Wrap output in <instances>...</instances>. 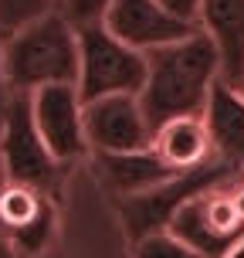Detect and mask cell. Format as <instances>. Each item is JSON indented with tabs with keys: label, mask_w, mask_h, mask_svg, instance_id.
Instances as JSON below:
<instances>
[{
	"label": "cell",
	"mask_w": 244,
	"mask_h": 258,
	"mask_svg": "<svg viewBox=\"0 0 244 258\" xmlns=\"http://www.w3.org/2000/svg\"><path fill=\"white\" fill-rule=\"evenodd\" d=\"M132 258H200V255L193 248H187L180 238H173L170 231H156L132 245Z\"/></svg>",
	"instance_id": "obj_16"
},
{
	"label": "cell",
	"mask_w": 244,
	"mask_h": 258,
	"mask_svg": "<svg viewBox=\"0 0 244 258\" xmlns=\"http://www.w3.org/2000/svg\"><path fill=\"white\" fill-rule=\"evenodd\" d=\"M197 27L214 41L220 78L241 89L244 82V0H200Z\"/></svg>",
	"instance_id": "obj_10"
},
{
	"label": "cell",
	"mask_w": 244,
	"mask_h": 258,
	"mask_svg": "<svg viewBox=\"0 0 244 258\" xmlns=\"http://www.w3.org/2000/svg\"><path fill=\"white\" fill-rule=\"evenodd\" d=\"M173 238H180L200 258H224L244 238V218L231 201V190H207L173 214L167 228Z\"/></svg>",
	"instance_id": "obj_6"
},
{
	"label": "cell",
	"mask_w": 244,
	"mask_h": 258,
	"mask_svg": "<svg viewBox=\"0 0 244 258\" xmlns=\"http://www.w3.org/2000/svg\"><path fill=\"white\" fill-rule=\"evenodd\" d=\"M4 75L11 92L78 82V31L58 11L34 17L4 41Z\"/></svg>",
	"instance_id": "obj_2"
},
{
	"label": "cell",
	"mask_w": 244,
	"mask_h": 258,
	"mask_svg": "<svg viewBox=\"0 0 244 258\" xmlns=\"http://www.w3.org/2000/svg\"><path fill=\"white\" fill-rule=\"evenodd\" d=\"M234 177H237V170H234L231 163L210 156L207 163H200V167H193V170H183V173L156 183L149 190L132 194V197H119L116 204H119V218H122L126 238L136 245L146 234L167 231L173 214H177L187 201H193L197 194L217 190V187H224V183L234 180Z\"/></svg>",
	"instance_id": "obj_3"
},
{
	"label": "cell",
	"mask_w": 244,
	"mask_h": 258,
	"mask_svg": "<svg viewBox=\"0 0 244 258\" xmlns=\"http://www.w3.org/2000/svg\"><path fill=\"white\" fill-rule=\"evenodd\" d=\"M241 92H244V82H241Z\"/></svg>",
	"instance_id": "obj_23"
},
{
	"label": "cell",
	"mask_w": 244,
	"mask_h": 258,
	"mask_svg": "<svg viewBox=\"0 0 244 258\" xmlns=\"http://www.w3.org/2000/svg\"><path fill=\"white\" fill-rule=\"evenodd\" d=\"M217 78L220 58L204 31L146 51V85L139 92V105L149 129L156 133L163 122L180 116H204L210 85Z\"/></svg>",
	"instance_id": "obj_1"
},
{
	"label": "cell",
	"mask_w": 244,
	"mask_h": 258,
	"mask_svg": "<svg viewBox=\"0 0 244 258\" xmlns=\"http://www.w3.org/2000/svg\"><path fill=\"white\" fill-rule=\"evenodd\" d=\"M41 201H44V194L31 190L24 183H7V187L0 190V224H4L7 231L24 228L27 221L38 214Z\"/></svg>",
	"instance_id": "obj_15"
},
{
	"label": "cell",
	"mask_w": 244,
	"mask_h": 258,
	"mask_svg": "<svg viewBox=\"0 0 244 258\" xmlns=\"http://www.w3.org/2000/svg\"><path fill=\"white\" fill-rule=\"evenodd\" d=\"M7 102H11V89H7V75H4V38H0V122H4Z\"/></svg>",
	"instance_id": "obj_19"
},
{
	"label": "cell",
	"mask_w": 244,
	"mask_h": 258,
	"mask_svg": "<svg viewBox=\"0 0 244 258\" xmlns=\"http://www.w3.org/2000/svg\"><path fill=\"white\" fill-rule=\"evenodd\" d=\"M153 150L173 170H193L214 156L204 116H180V119L163 122L153 133Z\"/></svg>",
	"instance_id": "obj_13"
},
{
	"label": "cell",
	"mask_w": 244,
	"mask_h": 258,
	"mask_svg": "<svg viewBox=\"0 0 244 258\" xmlns=\"http://www.w3.org/2000/svg\"><path fill=\"white\" fill-rule=\"evenodd\" d=\"M82 116L92 153H132L153 146V129L142 116L139 95H105L85 102Z\"/></svg>",
	"instance_id": "obj_8"
},
{
	"label": "cell",
	"mask_w": 244,
	"mask_h": 258,
	"mask_svg": "<svg viewBox=\"0 0 244 258\" xmlns=\"http://www.w3.org/2000/svg\"><path fill=\"white\" fill-rule=\"evenodd\" d=\"M109 4H112V0H58L54 11L61 14L75 31H82V27L102 24L105 14H109Z\"/></svg>",
	"instance_id": "obj_17"
},
{
	"label": "cell",
	"mask_w": 244,
	"mask_h": 258,
	"mask_svg": "<svg viewBox=\"0 0 244 258\" xmlns=\"http://www.w3.org/2000/svg\"><path fill=\"white\" fill-rule=\"evenodd\" d=\"M224 258H244V238H241V241H237V245H234V248H231V251H227Z\"/></svg>",
	"instance_id": "obj_22"
},
{
	"label": "cell",
	"mask_w": 244,
	"mask_h": 258,
	"mask_svg": "<svg viewBox=\"0 0 244 258\" xmlns=\"http://www.w3.org/2000/svg\"><path fill=\"white\" fill-rule=\"evenodd\" d=\"M82 99L75 85H44L31 92V116L38 126L44 146L64 167L75 160L89 156V140H85V116H82Z\"/></svg>",
	"instance_id": "obj_7"
},
{
	"label": "cell",
	"mask_w": 244,
	"mask_h": 258,
	"mask_svg": "<svg viewBox=\"0 0 244 258\" xmlns=\"http://www.w3.org/2000/svg\"><path fill=\"white\" fill-rule=\"evenodd\" d=\"M7 234H11V241H14V248H17L21 258L41 255V251L54 241V234H58V204H54L51 197H44L41 207H38V214L27 221L24 228L7 231Z\"/></svg>",
	"instance_id": "obj_14"
},
{
	"label": "cell",
	"mask_w": 244,
	"mask_h": 258,
	"mask_svg": "<svg viewBox=\"0 0 244 258\" xmlns=\"http://www.w3.org/2000/svg\"><path fill=\"white\" fill-rule=\"evenodd\" d=\"M167 14H173L177 21H187V24H197L200 21V0H156Z\"/></svg>",
	"instance_id": "obj_18"
},
{
	"label": "cell",
	"mask_w": 244,
	"mask_h": 258,
	"mask_svg": "<svg viewBox=\"0 0 244 258\" xmlns=\"http://www.w3.org/2000/svg\"><path fill=\"white\" fill-rule=\"evenodd\" d=\"M146 85V54L112 38L102 24L78 31V99L82 105L105 95H139Z\"/></svg>",
	"instance_id": "obj_5"
},
{
	"label": "cell",
	"mask_w": 244,
	"mask_h": 258,
	"mask_svg": "<svg viewBox=\"0 0 244 258\" xmlns=\"http://www.w3.org/2000/svg\"><path fill=\"white\" fill-rule=\"evenodd\" d=\"M102 27L119 38L122 44L136 48V51H153V48H167L177 41L197 34L200 27L177 21L173 14H167L156 0H112L109 14H105Z\"/></svg>",
	"instance_id": "obj_9"
},
{
	"label": "cell",
	"mask_w": 244,
	"mask_h": 258,
	"mask_svg": "<svg viewBox=\"0 0 244 258\" xmlns=\"http://www.w3.org/2000/svg\"><path fill=\"white\" fill-rule=\"evenodd\" d=\"M0 156H4V173L11 183H24L31 190L58 201L64 183V163H58L41 140L27 92H11V102L0 122Z\"/></svg>",
	"instance_id": "obj_4"
},
{
	"label": "cell",
	"mask_w": 244,
	"mask_h": 258,
	"mask_svg": "<svg viewBox=\"0 0 244 258\" xmlns=\"http://www.w3.org/2000/svg\"><path fill=\"white\" fill-rule=\"evenodd\" d=\"M231 201H234V207H237V214L244 218V183L237 187V190H231Z\"/></svg>",
	"instance_id": "obj_21"
},
{
	"label": "cell",
	"mask_w": 244,
	"mask_h": 258,
	"mask_svg": "<svg viewBox=\"0 0 244 258\" xmlns=\"http://www.w3.org/2000/svg\"><path fill=\"white\" fill-rule=\"evenodd\" d=\"M0 258H21L17 255V248H14V241H11V234H7V228L0 224Z\"/></svg>",
	"instance_id": "obj_20"
},
{
	"label": "cell",
	"mask_w": 244,
	"mask_h": 258,
	"mask_svg": "<svg viewBox=\"0 0 244 258\" xmlns=\"http://www.w3.org/2000/svg\"><path fill=\"white\" fill-rule=\"evenodd\" d=\"M204 122L210 133V150L217 160L244 170V92L217 78L204 105Z\"/></svg>",
	"instance_id": "obj_11"
},
{
	"label": "cell",
	"mask_w": 244,
	"mask_h": 258,
	"mask_svg": "<svg viewBox=\"0 0 244 258\" xmlns=\"http://www.w3.org/2000/svg\"><path fill=\"white\" fill-rule=\"evenodd\" d=\"M95 156V173L99 180L105 183V190L119 197H132V194H142L156 187V183L177 177L183 170H173L156 153L153 146L149 150H132V153H92Z\"/></svg>",
	"instance_id": "obj_12"
}]
</instances>
